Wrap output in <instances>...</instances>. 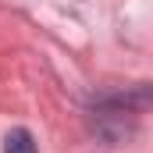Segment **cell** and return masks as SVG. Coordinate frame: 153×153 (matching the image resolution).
I'll list each match as a JSON object with an SVG mask.
<instances>
[{
	"label": "cell",
	"instance_id": "7a4b0ae2",
	"mask_svg": "<svg viewBox=\"0 0 153 153\" xmlns=\"http://www.w3.org/2000/svg\"><path fill=\"white\" fill-rule=\"evenodd\" d=\"M4 153H36V139L25 128H11L4 135Z\"/></svg>",
	"mask_w": 153,
	"mask_h": 153
},
{
	"label": "cell",
	"instance_id": "6da1fadb",
	"mask_svg": "<svg viewBox=\"0 0 153 153\" xmlns=\"http://www.w3.org/2000/svg\"><path fill=\"white\" fill-rule=\"evenodd\" d=\"M93 128H96V135L107 139V143H125V139L135 132V114L125 111V107H103V103H96Z\"/></svg>",
	"mask_w": 153,
	"mask_h": 153
}]
</instances>
